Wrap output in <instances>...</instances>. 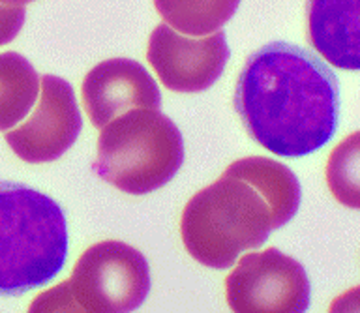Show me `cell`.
Returning a JSON list of instances; mask_svg holds the SVG:
<instances>
[{
	"label": "cell",
	"mask_w": 360,
	"mask_h": 313,
	"mask_svg": "<svg viewBox=\"0 0 360 313\" xmlns=\"http://www.w3.org/2000/svg\"><path fill=\"white\" fill-rule=\"evenodd\" d=\"M255 143L283 158L308 156L332 139L340 117L336 75L297 45H264L242 68L233 98Z\"/></svg>",
	"instance_id": "1"
},
{
	"label": "cell",
	"mask_w": 360,
	"mask_h": 313,
	"mask_svg": "<svg viewBox=\"0 0 360 313\" xmlns=\"http://www.w3.org/2000/svg\"><path fill=\"white\" fill-rule=\"evenodd\" d=\"M66 257L60 205L25 184L0 182V295L17 297L47 286Z\"/></svg>",
	"instance_id": "2"
},
{
	"label": "cell",
	"mask_w": 360,
	"mask_h": 313,
	"mask_svg": "<svg viewBox=\"0 0 360 313\" xmlns=\"http://www.w3.org/2000/svg\"><path fill=\"white\" fill-rule=\"evenodd\" d=\"M269 201L252 184L221 174L191 197L180 218L186 252L208 269H231L246 250L263 246L274 231Z\"/></svg>",
	"instance_id": "3"
},
{
	"label": "cell",
	"mask_w": 360,
	"mask_h": 313,
	"mask_svg": "<svg viewBox=\"0 0 360 313\" xmlns=\"http://www.w3.org/2000/svg\"><path fill=\"white\" fill-rule=\"evenodd\" d=\"M184 162V139L160 109H129L101 129L94 173L129 196L169 184Z\"/></svg>",
	"instance_id": "4"
},
{
	"label": "cell",
	"mask_w": 360,
	"mask_h": 313,
	"mask_svg": "<svg viewBox=\"0 0 360 313\" xmlns=\"http://www.w3.org/2000/svg\"><path fill=\"white\" fill-rule=\"evenodd\" d=\"M150 293V267L139 250L98 242L79 257L70 280L41 293L30 312H134Z\"/></svg>",
	"instance_id": "5"
},
{
	"label": "cell",
	"mask_w": 360,
	"mask_h": 313,
	"mask_svg": "<svg viewBox=\"0 0 360 313\" xmlns=\"http://www.w3.org/2000/svg\"><path fill=\"white\" fill-rule=\"evenodd\" d=\"M309 293L302 264L278 248L248 253L225 278L227 304L238 313L306 312Z\"/></svg>",
	"instance_id": "6"
},
{
	"label": "cell",
	"mask_w": 360,
	"mask_h": 313,
	"mask_svg": "<svg viewBox=\"0 0 360 313\" xmlns=\"http://www.w3.org/2000/svg\"><path fill=\"white\" fill-rule=\"evenodd\" d=\"M229 45L224 30L210 36H182L162 23L152 30L146 49L163 87L174 92L197 94L212 87L225 70Z\"/></svg>",
	"instance_id": "7"
},
{
	"label": "cell",
	"mask_w": 360,
	"mask_h": 313,
	"mask_svg": "<svg viewBox=\"0 0 360 313\" xmlns=\"http://www.w3.org/2000/svg\"><path fill=\"white\" fill-rule=\"evenodd\" d=\"M41 98L27 122L6 132V143L27 163H49L77 141L83 118L72 84L56 75L41 77Z\"/></svg>",
	"instance_id": "8"
},
{
	"label": "cell",
	"mask_w": 360,
	"mask_h": 313,
	"mask_svg": "<svg viewBox=\"0 0 360 313\" xmlns=\"http://www.w3.org/2000/svg\"><path fill=\"white\" fill-rule=\"evenodd\" d=\"M83 106L90 122L103 128L129 109H160L162 94L143 64L129 58H109L86 73Z\"/></svg>",
	"instance_id": "9"
},
{
	"label": "cell",
	"mask_w": 360,
	"mask_h": 313,
	"mask_svg": "<svg viewBox=\"0 0 360 313\" xmlns=\"http://www.w3.org/2000/svg\"><path fill=\"white\" fill-rule=\"evenodd\" d=\"M308 39L330 66L360 72V0H308Z\"/></svg>",
	"instance_id": "10"
},
{
	"label": "cell",
	"mask_w": 360,
	"mask_h": 313,
	"mask_svg": "<svg viewBox=\"0 0 360 313\" xmlns=\"http://www.w3.org/2000/svg\"><path fill=\"white\" fill-rule=\"evenodd\" d=\"M224 174L252 184L269 201L276 229L289 224L300 208L302 190L297 174L276 160L263 156L242 158L231 163Z\"/></svg>",
	"instance_id": "11"
},
{
	"label": "cell",
	"mask_w": 360,
	"mask_h": 313,
	"mask_svg": "<svg viewBox=\"0 0 360 313\" xmlns=\"http://www.w3.org/2000/svg\"><path fill=\"white\" fill-rule=\"evenodd\" d=\"M39 77L34 66L15 51L0 53V132L27 117L38 100Z\"/></svg>",
	"instance_id": "12"
},
{
	"label": "cell",
	"mask_w": 360,
	"mask_h": 313,
	"mask_svg": "<svg viewBox=\"0 0 360 313\" xmlns=\"http://www.w3.org/2000/svg\"><path fill=\"white\" fill-rule=\"evenodd\" d=\"M240 0H154L165 25L186 36H208L235 15Z\"/></svg>",
	"instance_id": "13"
},
{
	"label": "cell",
	"mask_w": 360,
	"mask_h": 313,
	"mask_svg": "<svg viewBox=\"0 0 360 313\" xmlns=\"http://www.w3.org/2000/svg\"><path fill=\"white\" fill-rule=\"evenodd\" d=\"M326 184L340 205L360 210V132L347 135L326 162Z\"/></svg>",
	"instance_id": "14"
},
{
	"label": "cell",
	"mask_w": 360,
	"mask_h": 313,
	"mask_svg": "<svg viewBox=\"0 0 360 313\" xmlns=\"http://www.w3.org/2000/svg\"><path fill=\"white\" fill-rule=\"evenodd\" d=\"M25 6H10L0 2V45H6L17 38L25 25Z\"/></svg>",
	"instance_id": "15"
},
{
	"label": "cell",
	"mask_w": 360,
	"mask_h": 313,
	"mask_svg": "<svg viewBox=\"0 0 360 313\" xmlns=\"http://www.w3.org/2000/svg\"><path fill=\"white\" fill-rule=\"evenodd\" d=\"M330 309L332 312H360V287L351 289L340 298H336Z\"/></svg>",
	"instance_id": "16"
},
{
	"label": "cell",
	"mask_w": 360,
	"mask_h": 313,
	"mask_svg": "<svg viewBox=\"0 0 360 313\" xmlns=\"http://www.w3.org/2000/svg\"><path fill=\"white\" fill-rule=\"evenodd\" d=\"M2 4H10V6H25L28 2H34V0H0Z\"/></svg>",
	"instance_id": "17"
}]
</instances>
